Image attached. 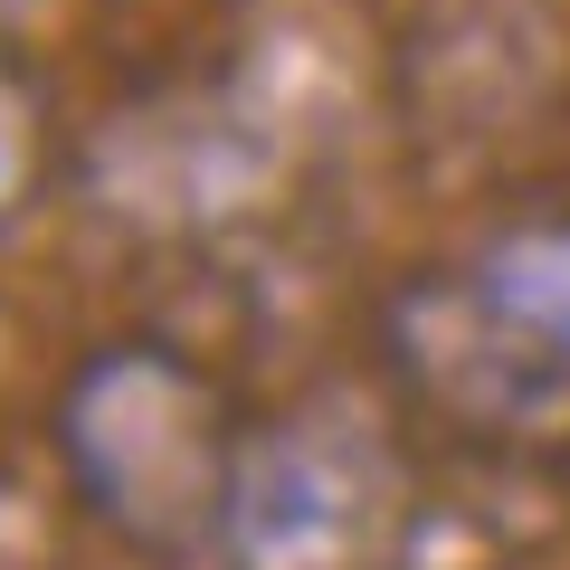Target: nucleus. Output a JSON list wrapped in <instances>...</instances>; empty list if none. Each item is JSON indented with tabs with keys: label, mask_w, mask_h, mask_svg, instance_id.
Wrapping results in <instances>:
<instances>
[{
	"label": "nucleus",
	"mask_w": 570,
	"mask_h": 570,
	"mask_svg": "<svg viewBox=\"0 0 570 570\" xmlns=\"http://www.w3.org/2000/svg\"><path fill=\"white\" fill-rule=\"evenodd\" d=\"M58 448L77 466L86 504L142 551H200L228 523L238 438L219 419V390L163 343H115L67 381Z\"/></svg>",
	"instance_id": "1"
},
{
	"label": "nucleus",
	"mask_w": 570,
	"mask_h": 570,
	"mask_svg": "<svg viewBox=\"0 0 570 570\" xmlns=\"http://www.w3.org/2000/svg\"><path fill=\"white\" fill-rule=\"evenodd\" d=\"M390 466L352 419H276L238 438L228 475V561L238 570H362L381 532Z\"/></svg>",
	"instance_id": "2"
},
{
	"label": "nucleus",
	"mask_w": 570,
	"mask_h": 570,
	"mask_svg": "<svg viewBox=\"0 0 570 570\" xmlns=\"http://www.w3.org/2000/svg\"><path fill=\"white\" fill-rule=\"evenodd\" d=\"M400 333H409V371H419L456 419H542L551 400L570 390V371L494 305L485 285H438V295H409L400 305Z\"/></svg>",
	"instance_id": "3"
},
{
	"label": "nucleus",
	"mask_w": 570,
	"mask_h": 570,
	"mask_svg": "<svg viewBox=\"0 0 570 570\" xmlns=\"http://www.w3.org/2000/svg\"><path fill=\"white\" fill-rule=\"evenodd\" d=\"M466 276L485 285V295H494V305H504L513 324H523L532 343L551 352V362L570 371V219H532V228H504V238H485Z\"/></svg>",
	"instance_id": "4"
},
{
	"label": "nucleus",
	"mask_w": 570,
	"mask_h": 570,
	"mask_svg": "<svg viewBox=\"0 0 570 570\" xmlns=\"http://www.w3.org/2000/svg\"><path fill=\"white\" fill-rule=\"evenodd\" d=\"M20 181H29V96L20 77H0V219L20 200Z\"/></svg>",
	"instance_id": "5"
},
{
	"label": "nucleus",
	"mask_w": 570,
	"mask_h": 570,
	"mask_svg": "<svg viewBox=\"0 0 570 570\" xmlns=\"http://www.w3.org/2000/svg\"><path fill=\"white\" fill-rule=\"evenodd\" d=\"M0 10H10V0H0Z\"/></svg>",
	"instance_id": "6"
}]
</instances>
